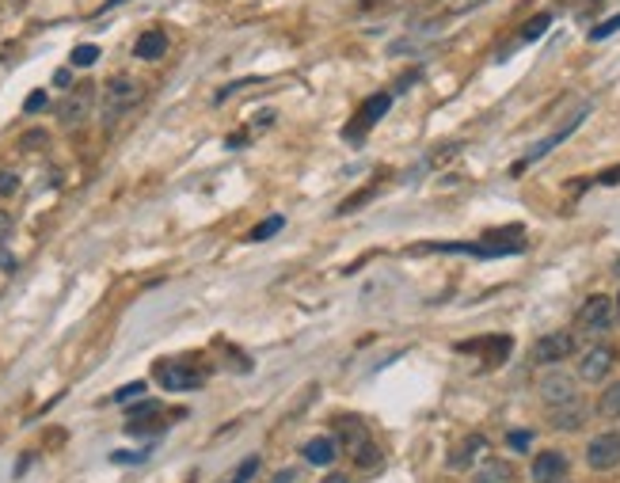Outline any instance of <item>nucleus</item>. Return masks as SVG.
<instances>
[{
	"label": "nucleus",
	"mask_w": 620,
	"mask_h": 483,
	"mask_svg": "<svg viewBox=\"0 0 620 483\" xmlns=\"http://www.w3.org/2000/svg\"><path fill=\"white\" fill-rule=\"evenodd\" d=\"M335 430H339V446L358 461V468H377V464H381V449L370 441V430L362 426V418H339Z\"/></svg>",
	"instance_id": "f257e3e1"
},
{
	"label": "nucleus",
	"mask_w": 620,
	"mask_h": 483,
	"mask_svg": "<svg viewBox=\"0 0 620 483\" xmlns=\"http://www.w3.org/2000/svg\"><path fill=\"white\" fill-rule=\"evenodd\" d=\"M392 99H396L392 92H373L370 99H365V104L358 107V114H354V119H350V126L343 130L347 142H365V134H370L373 126L381 122L385 114L392 111Z\"/></svg>",
	"instance_id": "f03ea898"
},
{
	"label": "nucleus",
	"mask_w": 620,
	"mask_h": 483,
	"mask_svg": "<svg viewBox=\"0 0 620 483\" xmlns=\"http://www.w3.org/2000/svg\"><path fill=\"white\" fill-rule=\"evenodd\" d=\"M134 104H142V84L134 76H111L103 84V114L107 122H115L122 111H130Z\"/></svg>",
	"instance_id": "7ed1b4c3"
},
{
	"label": "nucleus",
	"mask_w": 620,
	"mask_h": 483,
	"mask_svg": "<svg viewBox=\"0 0 620 483\" xmlns=\"http://www.w3.org/2000/svg\"><path fill=\"white\" fill-rule=\"evenodd\" d=\"M586 114H590V107H582L578 114H571V119H567V122L560 126V130H555V134H548V137H544V142H537L533 149H529V152H525V160H517V164H514L510 172H514V175H522V172L529 168V164H537V160H544V152H552L555 145H563L567 137H571V134L578 130V126L586 122Z\"/></svg>",
	"instance_id": "20e7f679"
},
{
	"label": "nucleus",
	"mask_w": 620,
	"mask_h": 483,
	"mask_svg": "<svg viewBox=\"0 0 620 483\" xmlns=\"http://www.w3.org/2000/svg\"><path fill=\"white\" fill-rule=\"evenodd\" d=\"M153 377L168 392H191V388L206 385V370H191V365H183V362H157Z\"/></svg>",
	"instance_id": "39448f33"
},
{
	"label": "nucleus",
	"mask_w": 620,
	"mask_h": 483,
	"mask_svg": "<svg viewBox=\"0 0 620 483\" xmlns=\"http://www.w3.org/2000/svg\"><path fill=\"white\" fill-rule=\"evenodd\" d=\"M616 320V304L613 297H605V294H593L582 301V309H578V327L582 332H605Z\"/></svg>",
	"instance_id": "423d86ee"
},
{
	"label": "nucleus",
	"mask_w": 620,
	"mask_h": 483,
	"mask_svg": "<svg viewBox=\"0 0 620 483\" xmlns=\"http://www.w3.org/2000/svg\"><path fill=\"white\" fill-rule=\"evenodd\" d=\"M537 392H540L544 408H560V403H567V400L578 396V380H575L571 373L552 370V373H544V377L537 380Z\"/></svg>",
	"instance_id": "0eeeda50"
},
{
	"label": "nucleus",
	"mask_w": 620,
	"mask_h": 483,
	"mask_svg": "<svg viewBox=\"0 0 620 483\" xmlns=\"http://www.w3.org/2000/svg\"><path fill=\"white\" fill-rule=\"evenodd\" d=\"M586 464L593 468V472H613V468L620 464V434L616 430H605V434H598L586 446Z\"/></svg>",
	"instance_id": "6e6552de"
},
{
	"label": "nucleus",
	"mask_w": 620,
	"mask_h": 483,
	"mask_svg": "<svg viewBox=\"0 0 620 483\" xmlns=\"http://www.w3.org/2000/svg\"><path fill=\"white\" fill-rule=\"evenodd\" d=\"M575 347H578V339H575L571 332H552V335L537 339V347H533V362H537V365H555V362L571 358Z\"/></svg>",
	"instance_id": "1a4fd4ad"
},
{
	"label": "nucleus",
	"mask_w": 620,
	"mask_h": 483,
	"mask_svg": "<svg viewBox=\"0 0 620 483\" xmlns=\"http://www.w3.org/2000/svg\"><path fill=\"white\" fill-rule=\"evenodd\" d=\"M92 104H96V88L92 84H80L77 92H69L57 104V122L61 126H80L88 114H92Z\"/></svg>",
	"instance_id": "9d476101"
},
{
	"label": "nucleus",
	"mask_w": 620,
	"mask_h": 483,
	"mask_svg": "<svg viewBox=\"0 0 620 483\" xmlns=\"http://www.w3.org/2000/svg\"><path fill=\"white\" fill-rule=\"evenodd\" d=\"M616 365V350L613 347H590L586 354H582V362H578V380H586V385H598V380L609 377V370Z\"/></svg>",
	"instance_id": "9b49d317"
},
{
	"label": "nucleus",
	"mask_w": 620,
	"mask_h": 483,
	"mask_svg": "<svg viewBox=\"0 0 620 483\" xmlns=\"http://www.w3.org/2000/svg\"><path fill=\"white\" fill-rule=\"evenodd\" d=\"M567 472H571V461H567V453H560V449H544V453H537L533 468H529L533 483H563Z\"/></svg>",
	"instance_id": "f8f14e48"
},
{
	"label": "nucleus",
	"mask_w": 620,
	"mask_h": 483,
	"mask_svg": "<svg viewBox=\"0 0 620 483\" xmlns=\"http://www.w3.org/2000/svg\"><path fill=\"white\" fill-rule=\"evenodd\" d=\"M457 350L461 354H484L487 365H499L506 354L514 350V339L510 335H484V339H476V342H461Z\"/></svg>",
	"instance_id": "ddd939ff"
},
{
	"label": "nucleus",
	"mask_w": 620,
	"mask_h": 483,
	"mask_svg": "<svg viewBox=\"0 0 620 483\" xmlns=\"http://www.w3.org/2000/svg\"><path fill=\"white\" fill-rule=\"evenodd\" d=\"M586 403H582V396H575V400H567V403H560V408H548V423L555 426V430H563V434H571V430H578L582 423H586Z\"/></svg>",
	"instance_id": "4468645a"
},
{
	"label": "nucleus",
	"mask_w": 620,
	"mask_h": 483,
	"mask_svg": "<svg viewBox=\"0 0 620 483\" xmlns=\"http://www.w3.org/2000/svg\"><path fill=\"white\" fill-rule=\"evenodd\" d=\"M484 449H487V438H484V434H468L461 446L449 453V468H453V472H468V468L476 464V456L484 453Z\"/></svg>",
	"instance_id": "2eb2a0df"
},
{
	"label": "nucleus",
	"mask_w": 620,
	"mask_h": 483,
	"mask_svg": "<svg viewBox=\"0 0 620 483\" xmlns=\"http://www.w3.org/2000/svg\"><path fill=\"white\" fill-rule=\"evenodd\" d=\"M335 453H339V441L335 438H312V441H305V449H301V456H305L309 464H316V468H327V464H335Z\"/></svg>",
	"instance_id": "dca6fc26"
},
{
	"label": "nucleus",
	"mask_w": 620,
	"mask_h": 483,
	"mask_svg": "<svg viewBox=\"0 0 620 483\" xmlns=\"http://www.w3.org/2000/svg\"><path fill=\"white\" fill-rule=\"evenodd\" d=\"M164 54H168V34L164 31H145L134 42V58H142V61H157Z\"/></svg>",
	"instance_id": "f3484780"
},
{
	"label": "nucleus",
	"mask_w": 620,
	"mask_h": 483,
	"mask_svg": "<svg viewBox=\"0 0 620 483\" xmlns=\"http://www.w3.org/2000/svg\"><path fill=\"white\" fill-rule=\"evenodd\" d=\"M510 476H514L510 461H499V456H487L476 468V483H510Z\"/></svg>",
	"instance_id": "a211bd4d"
},
{
	"label": "nucleus",
	"mask_w": 620,
	"mask_h": 483,
	"mask_svg": "<svg viewBox=\"0 0 620 483\" xmlns=\"http://www.w3.org/2000/svg\"><path fill=\"white\" fill-rule=\"evenodd\" d=\"M593 411H598L601 418H620V380H613V385L601 392L598 408H593Z\"/></svg>",
	"instance_id": "6ab92c4d"
},
{
	"label": "nucleus",
	"mask_w": 620,
	"mask_h": 483,
	"mask_svg": "<svg viewBox=\"0 0 620 483\" xmlns=\"http://www.w3.org/2000/svg\"><path fill=\"white\" fill-rule=\"evenodd\" d=\"M157 415H160V400H142L126 411V423H149V418H157Z\"/></svg>",
	"instance_id": "aec40b11"
},
{
	"label": "nucleus",
	"mask_w": 620,
	"mask_h": 483,
	"mask_svg": "<svg viewBox=\"0 0 620 483\" xmlns=\"http://www.w3.org/2000/svg\"><path fill=\"white\" fill-rule=\"evenodd\" d=\"M282 228H286V218H278V213H274V218L259 221L256 228H251L248 240H256V244H259V240H271V236H278V233H282Z\"/></svg>",
	"instance_id": "412c9836"
},
{
	"label": "nucleus",
	"mask_w": 620,
	"mask_h": 483,
	"mask_svg": "<svg viewBox=\"0 0 620 483\" xmlns=\"http://www.w3.org/2000/svg\"><path fill=\"white\" fill-rule=\"evenodd\" d=\"M548 27H552V16H548V12H540L537 19H529L525 27H522V42H537V38L548 31Z\"/></svg>",
	"instance_id": "4be33fe9"
},
{
	"label": "nucleus",
	"mask_w": 620,
	"mask_h": 483,
	"mask_svg": "<svg viewBox=\"0 0 620 483\" xmlns=\"http://www.w3.org/2000/svg\"><path fill=\"white\" fill-rule=\"evenodd\" d=\"M96 61H99V46H77V50H73V58H69V65L88 69V65H96Z\"/></svg>",
	"instance_id": "5701e85b"
},
{
	"label": "nucleus",
	"mask_w": 620,
	"mask_h": 483,
	"mask_svg": "<svg viewBox=\"0 0 620 483\" xmlns=\"http://www.w3.org/2000/svg\"><path fill=\"white\" fill-rule=\"evenodd\" d=\"M506 446H510L514 453H525L529 446H533V430H510V434H506Z\"/></svg>",
	"instance_id": "b1692460"
},
{
	"label": "nucleus",
	"mask_w": 620,
	"mask_h": 483,
	"mask_svg": "<svg viewBox=\"0 0 620 483\" xmlns=\"http://www.w3.org/2000/svg\"><path fill=\"white\" fill-rule=\"evenodd\" d=\"M134 396H145V380H130V385H122V388H115V403H130Z\"/></svg>",
	"instance_id": "393cba45"
},
{
	"label": "nucleus",
	"mask_w": 620,
	"mask_h": 483,
	"mask_svg": "<svg viewBox=\"0 0 620 483\" xmlns=\"http://www.w3.org/2000/svg\"><path fill=\"white\" fill-rule=\"evenodd\" d=\"M19 190V175L11 168H0V198H11Z\"/></svg>",
	"instance_id": "a878e982"
},
{
	"label": "nucleus",
	"mask_w": 620,
	"mask_h": 483,
	"mask_svg": "<svg viewBox=\"0 0 620 483\" xmlns=\"http://www.w3.org/2000/svg\"><path fill=\"white\" fill-rule=\"evenodd\" d=\"M50 107V96L42 92V88H34V92L27 96V104H23V111H27V114H39V111H46Z\"/></svg>",
	"instance_id": "bb28decb"
},
{
	"label": "nucleus",
	"mask_w": 620,
	"mask_h": 483,
	"mask_svg": "<svg viewBox=\"0 0 620 483\" xmlns=\"http://www.w3.org/2000/svg\"><path fill=\"white\" fill-rule=\"evenodd\" d=\"M613 31H620V16H613V19H605V23H598V27L590 31V38H593V42H605V38H609Z\"/></svg>",
	"instance_id": "cd10ccee"
},
{
	"label": "nucleus",
	"mask_w": 620,
	"mask_h": 483,
	"mask_svg": "<svg viewBox=\"0 0 620 483\" xmlns=\"http://www.w3.org/2000/svg\"><path fill=\"white\" fill-rule=\"evenodd\" d=\"M256 472H259V456H244V464L236 468V479H240V483H248Z\"/></svg>",
	"instance_id": "c85d7f7f"
},
{
	"label": "nucleus",
	"mask_w": 620,
	"mask_h": 483,
	"mask_svg": "<svg viewBox=\"0 0 620 483\" xmlns=\"http://www.w3.org/2000/svg\"><path fill=\"white\" fill-rule=\"evenodd\" d=\"M598 187H620V164L616 168H605V172H598V180H593Z\"/></svg>",
	"instance_id": "c756f323"
},
{
	"label": "nucleus",
	"mask_w": 620,
	"mask_h": 483,
	"mask_svg": "<svg viewBox=\"0 0 620 483\" xmlns=\"http://www.w3.org/2000/svg\"><path fill=\"white\" fill-rule=\"evenodd\" d=\"M11 228H16V218H11V213H4V210H0V244H4V240L11 236Z\"/></svg>",
	"instance_id": "7c9ffc66"
},
{
	"label": "nucleus",
	"mask_w": 620,
	"mask_h": 483,
	"mask_svg": "<svg viewBox=\"0 0 620 483\" xmlns=\"http://www.w3.org/2000/svg\"><path fill=\"white\" fill-rule=\"evenodd\" d=\"M111 461L115 464H142L145 453H111Z\"/></svg>",
	"instance_id": "2f4dec72"
},
{
	"label": "nucleus",
	"mask_w": 620,
	"mask_h": 483,
	"mask_svg": "<svg viewBox=\"0 0 620 483\" xmlns=\"http://www.w3.org/2000/svg\"><path fill=\"white\" fill-rule=\"evenodd\" d=\"M39 145H46V134H27V137H23V149H39Z\"/></svg>",
	"instance_id": "473e14b6"
},
{
	"label": "nucleus",
	"mask_w": 620,
	"mask_h": 483,
	"mask_svg": "<svg viewBox=\"0 0 620 483\" xmlns=\"http://www.w3.org/2000/svg\"><path fill=\"white\" fill-rule=\"evenodd\" d=\"M16 256H8V251H0V271H16Z\"/></svg>",
	"instance_id": "72a5a7b5"
},
{
	"label": "nucleus",
	"mask_w": 620,
	"mask_h": 483,
	"mask_svg": "<svg viewBox=\"0 0 620 483\" xmlns=\"http://www.w3.org/2000/svg\"><path fill=\"white\" fill-rule=\"evenodd\" d=\"M69 80H73V73H69V69H61V73L54 76V84H57V88H69Z\"/></svg>",
	"instance_id": "f704fd0d"
},
{
	"label": "nucleus",
	"mask_w": 620,
	"mask_h": 483,
	"mask_svg": "<svg viewBox=\"0 0 620 483\" xmlns=\"http://www.w3.org/2000/svg\"><path fill=\"white\" fill-rule=\"evenodd\" d=\"M320 483H350V479H347V476H343V472H332V476H324V479H320Z\"/></svg>",
	"instance_id": "c9c22d12"
},
{
	"label": "nucleus",
	"mask_w": 620,
	"mask_h": 483,
	"mask_svg": "<svg viewBox=\"0 0 620 483\" xmlns=\"http://www.w3.org/2000/svg\"><path fill=\"white\" fill-rule=\"evenodd\" d=\"M294 479H297V472H278L274 476V483H294Z\"/></svg>",
	"instance_id": "e433bc0d"
},
{
	"label": "nucleus",
	"mask_w": 620,
	"mask_h": 483,
	"mask_svg": "<svg viewBox=\"0 0 620 483\" xmlns=\"http://www.w3.org/2000/svg\"><path fill=\"white\" fill-rule=\"evenodd\" d=\"M119 4H126V0H107V4H103V8H119Z\"/></svg>",
	"instance_id": "4c0bfd02"
},
{
	"label": "nucleus",
	"mask_w": 620,
	"mask_h": 483,
	"mask_svg": "<svg viewBox=\"0 0 620 483\" xmlns=\"http://www.w3.org/2000/svg\"><path fill=\"white\" fill-rule=\"evenodd\" d=\"M613 304H616V320H620V294H616V301H613Z\"/></svg>",
	"instance_id": "58836bf2"
}]
</instances>
